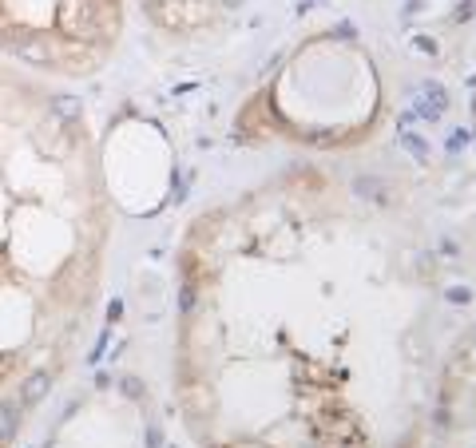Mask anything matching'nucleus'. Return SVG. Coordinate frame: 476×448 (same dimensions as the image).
<instances>
[{
	"label": "nucleus",
	"mask_w": 476,
	"mask_h": 448,
	"mask_svg": "<svg viewBox=\"0 0 476 448\" xmlns=\"http://www.w3.org/2000/svg\"><path fill=\"white\" fill-rule=\"evenodd\" d=\"M243 0H147V8L155 16V24L167 32H207L222 24Z\"/></svg>",
	"instance_id": "2"
},
{
	"label": "nucleus",
	"mask_w": 476,
	"mask_h": 448,
	"mask_svg": "<svg viewBox=\"0 0 476 448\" xmlns=\"http://www.w3.org/2000/svg\"><path fill=\"white\" fill-rule=\"evenodd\" d=\"M120 28L123 0H0V44L36 68L92 72Z\"/></svg>",
	"instance_id": "1"
}]
</instances>
